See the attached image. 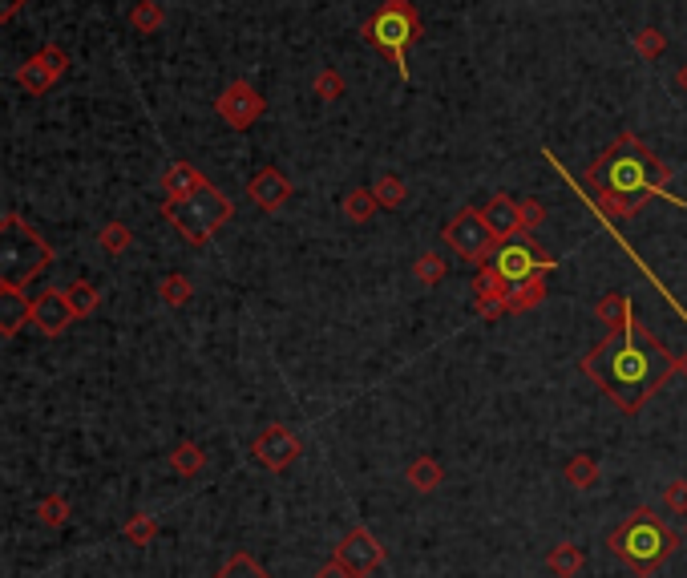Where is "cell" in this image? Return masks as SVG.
Here are the masks:
<instances>
[{"mask_svg": "<svg viewBox=\"0 0 687 578\" xmlns=\"http://www.w3.org/2000/svg\"><path fill=\"white\" fill-rule=\"evenodd\" d=\"M251 453H255V461H259L263 469H271V473H283V469H291V465L300 461L304 445H300V437L291 433L287 425L271 421V425H267V429H259V437L251 441Z\"/></svg>", "mask_w": 687, "mask_h": 578, "instance_id": "10", "label": "cell"}, {"mask_svg": "<svg viewBox=\"0 0 687 578\" xmlns=\"http://www.w3.org/2000/svg\"><path fill=\"white\" fill-rule=\"evenodd\" d=\"M158 296H162V304L182 308V304L194 296V283H190L182 271H170V275H162V279H158Z\"/></svg>", "mask_w": 687, "mask_h": 578, "instance_id": "28", "label": "cell"}, {"mask_svg": "<svg viewBox=\"0 0 687 578\" xmlns=\"http://www.w3.org/2000/svg\"><path fill=\"white\" fill-rule=\"evenodd\" d=\"M554 267H558V259H550V251H542L530 239V231L510 239V243H498V251H494V271L506 283H518V279H526L534 271H554Z\"/></svg>", "mask_w": 687, "mask_h": 578, "instance_id": "8", "label": "cell"}, {"mask_svg": "<svg viewBox=\"0 0 687 578\" xmlns=\"http://www.w3.org/2000/svg\"><path fill=\"white\" fill-rule=\"evenodd\" d=\"M683 534H687V530H683Z\"/></svg>", "mask_w": 687, "mask_h": 578, "instance_id": "43", "label": "cell"}, {"mask_svg": "<svg viewBox=\"0 0 687 578\" xmlns=\"http://www.w3.org/2000/svg\"><path fill=\"white\" fill-rule=\"evenodd\" d=\"M679 372H683V376H687V352H683V356H679Z\"/></svg>", "mask_w": 687, "mask_h": 578, "instance_id": "42", "label": "cell"}, {"mask_svg": "<svg viewBox=\"0 0 687 578\" xmlns=\"http://www.w3.org/2000/svg\"><path fill=\"white\" fill-rule=\"evenodd\" d=\"M607 546L615 550V558H619L631 574L647 578V574H655V570L679 550V534H675L651 506H639V510H631V514L611 530Z\"/></svg>", "mask_w": 687, "mask_h": 578, "instance_id": "3", "label": "cell"}, {"mask_svg": "<svg viewBox=\"0 0 687 578\" xmlns=\"http://www.w3.org/2000/svg\"><path fill=\"white\" fill-rule=\"evenodd\" d=\"M340 211H344L348 223L364 227V223H372V215L380 211V199H376L372 186H352L348 195H344V203H340Z\"/></svg>", "mask_w": 687, "mask_h": 578, "instance_id": "20", "label": "cell"}, {"mask_svg": "<svg viewBox=\"0 0 687 578\" xmlns=\"http://www.w3.org/2000/svg\"><path fill=\"white\" fill-rule=\"evenodd\" d=\"M506 296H510V283L494 271V263L473 275V308H477V316L498 320L506 312Z\"/></svg>", "mask_w": 687, "mask_h": 578, "instance_id": "14", "label": "cell"}, {"mask_svg": "<svg viewBox=\"0 0 687 578\" xmlns=\"http://www.w3.org/2000/svg\"><path fill=\"white\" fill-rule=\"evenodd\" d=\"M441 243H445L457 259H465V263H485V259H494V251H498V239H494V231H489L485 215L473 211V207L457 211V215L441 227Z\"/></svg>", "mask_w": 687, "mask_h": 578, "instance_id": "7", "label": "cell"}, {"mask_svg": "<svg viewBox=\"0 0 687 578\" xmlns=\"http://www.w3.org/2000/svg\"><path fill=\"white\" fill-rule=\"evenodd\" d=\"M413 275H417L421 287H437V283L445 279V259H441L437 251H425V255L413 263Z\"/></svg>", "mask_w": 687, "mask_h": 578, "instance_id": "33", "label": "cell"}, {"mask_svg": "<svg viewBox=\"0 0 687 578\" xmlns=\"http://www.w3.org/2000/svg\"><path fill=\"white\" fill-rule=\"evenodd\" d=\"M199 186H207V174L194 166V162H170L166 174H162V199L174 203V199H186L194 195Z\"/></svg>", "mask_w": 687, "mask_h": 578, "instance_id": "18", "label": "cell"}, {"mask_svg": "<svg viewBox=\"0 0 687 578\" xmlns=\"http://www.w3.org/2000/svg\"><path fill=\"white\" fill-rule=\"evenodd\" d=\"M162 25H166L162 0H138V5L130 9V29L134 33H158Z\"/></svg>", "mask_w": 687, "mask_h": 578, "instance_id": "25", "label": "cell"}, {"mask_svg": "<svg viewBox=\"0 0 687 578\" xmlns=\"http://www.w3.org/2000/svg\"><path fill=\"white\" fill-rule=\"evenodd\" d=\"M247 199L259 207V211H279L287 199H291V178L275 166H263L251 182H247Z\"/></svg>", "mask_w": 687, "mask_h": 578, "instance_id": "15", "label": "cell"}, {"mask_svg": "<svg viewBox=\"0 0 687 578\" xmlns=\"http://www.w3.org/2000/svg\"><path fill=\"white\" fill-rule=\"evenodd\" d=\"M65 296H69V304H73V312H77V320L81 316H93L97 308H102V292L89 283V279H73L69 287H65Z\"/></svg>", "mask_w": 687, "mask_h": 578, "instance_id": "27", "label": "cell"}, {"mask_svg": "<svg viewBox=\"0 0 687 578\" xmlns=\"http://www.w3.org/2000/svg\"><path fill=\"white\" fill-rule=\"evenodd\" d=\"M122 534H126L134 546H150V542L158 538V518H150V514H134V518L122 526Z\"/></svg>", "mask_w": 687, "mask_h": 578, "instance_id": "35", "label": "cell"}, {"mask_svg": "<svg viewBox=\"0 0 687 578\" xmlns=\"http://www.w3.org/2000/svg\"><path fill=\"white\" fill-rule=\"evenodd\" d=\"M679 89H683V93H687V65H683V69H679Z\"/></svg>", "mask_w": 687, "mask_h": 578, "instance_id": "41", "label": "cell"}, {"mask_svg": "<svg viewBox=\"0 0 687 578\" xmlns=\"http://www.w3.org/2000/svg\"><path fill=\"white\" fill-rule=\"evenodd\" d=\"M663 510L671 518H687V477H675L663 486Z\"/></svg>", "mask_w": 687, "mask_h": 578, "instance_id": "37", "label": "cell"}, {"mask_svg": "<svg viewBox=\"0 0 687 578\" xmlns=\"http://www.w3.org/2000/svg\"><path fill=\"white\" fill-rule=\"evenodd\" d=\"M522 223H526V231L542 227V223H546V207H542L538 199H522Z\"/></svg>", "mask_w": 687, "mask_h": 578, "instance_id": "38", "label": "cell"}, {"mask_svg": "<svg viewBox=\"0 0 687 578\" xmlns=\"http://www.w3.org/2000/svg\"><path fill=\"white\" fill-rule=\"evenodd\" d=\"M405 481L417 490V494H433L441 481H445V469H441V461L437 457H429V453H421L409 469H405Z\"/></svg>", "mask_w": 687, "mask_h": 578, "instance_id": "21", "label": "cell"}, {"mask_svg": "<svg viewBox=\"0 0 687 578\" xmlns=\"http://www.w3.org/2000/svg\"><path fill=\"white\" fill-rule=\"evenodd\" d=\"M336 558H340L356 578H368V574H376V570H380V562H384V546L372 538V530L352 526V530L336 542Z\"/></svg>", "mask_w": 687, "mask_h": 578, "instance_id": "12", "label": "cell"}, {"mask_svg": "<svg viewBox=\"0 0 687 578\" xmlns=\"http://www.w3.org/2000/svg\"><path fill=\"white\" fill-rule=\"evenodd\" d=\"M586 182H591L599 207L615 219H635L651 199H667L675 207H687L683 199L667 195L671 166L655 150H647L635 134H619L591 166H586Z\"/></svg>", "mask_w": 687, "mask_h": 578, "instance_id": "2", "label": "cell"}, {"mask_svg": "<svg viewBox=\"0 0 687 578\" xmlns=\"http://www.w3.org/2000/svg\"><path fill=\"white\" fill-rule=\"evenodd\" d=\"M25 324H33V300L21 287H0V340H13Z\"/></svg>", "mask_w": 687, "mask_h": 578, "instance_id": "17", "label": "cell"}, {"mask_svg": "<svg viewBox=\"0 0 687 578\" xmlns=\"http://www.w3.org/2000/svg\"><path fill=\"white\" fill-rule=\"evenodd\" d=\"M97 243H102V251L106 255H122V251H130V243H134V231L126 227V223H106L102 231H97Z\"/></svg>", "mask_w": 687, "mask_h": 578, "instance_id": "32", "label": "cell"}, {"mask_svg": "<svg viewBox=\"0 0 687 578\" xmlns=\"http://www.w3.org/2000/svg\"><path fill=\"white\" fill-rule=\"evenodd\" d=\"M73 320H77V312H73V304H69V296L61 292V287H49V292H41L33 300V324H37L41 336H65V328Z\"/></svg>", "mask_w": 687, "mask_h": 578, "instance_id": "13", "label": "cell"}, {"mask_svg": "<svg viewBox=\"0 0 687 578\" xmlns=\"http://www.w3.org/2000/svg\"><path fill=\"white\" fill-rule=\"evenodd\" d=\"M215 578H271V574H267V566H259L247 550H235V554L219 566V574H215Z\"/></svg>", "mask_w": 687, "mask_h": 578, "instance_id": "29", "label": "cell"}, {"mask_svg": "<svg viewBox=\"0 0 687 578\" xmlns=\"http://www.w3.org/2000/svg\"><path fill=\"white\" fill-rule=\"evenodd\" d=\"M372 190H376L380 207H388V211H397V207H405V203H409V186H405V178H401V174H380V178L372 182Z\"/></svg>", "mask_w": 687, "mask_h": 578, "instance_id": "26", "label": "cell"}, {"mask_svg": "<svg viewBox=\"0 0 687 578\" xmlns=\"http://www.w3.org/2000/svg\"><path fill=\"white\" fill-rule=\"evenodd\" d=\"M53 263L49 243L17 215L9 211L0 219V283L5 287H29L37 275H45Z\"/></svg>", "mask_w": 687, "mask_h": 578, "instance_id": "4", "label": "cell"}, {"mask_svg": "<svg viewBox=\"0 0 687 578\" xmlns=\"http://www.w3.org/2000/svg\"><path fill=\"white\" fill-rule=\"evenodd\" d=\"M21 5H25V0H0V21H13L21 13Z\"/></svg>", "mask_w": 687, "mask_h": 578, "instance_id": "40", "label": "cell"}, {"mask_svg": "<svg viewBox=\"0 0 687 578\" xmlns=\"http://www.w3.org/2000/svg\"><path fill=\"white\" fill-rule=\"evenodd\" d=\"M312 578H356V574H352V570H348L340 558H332V562H324V566H320Z\"/></svg>", "mask_w": 687, "mask_h": 578, "instance_id": "39", "label": "cell"}, {"mask_svg": "<svg viewBox=\"0 0 687 578\" xmlns=\"http://www.w3.org/2000/svg\"><path fill=\"white\" fill-rule=\"evenodd\" d=\"M635 53L643 57V61H659L663 53H667V33L663 29H655V25H647V29H639L635 33Z\"/></svg>", "mask_w": 687, "mask_h": 578, "instance_id": "31", "label": "cell"}, {"mask_svg": "<svg viewBox=\"0 0 687 578\" xmlns=\"http://www.w3.org/2000/svg\"><path fill=\"white\" fill-rule=\"evenodd\" d=\"M360 37L376 53H384L392 65H397V73L409 81V45L421 37V17L409 0H384V5L364 21Z\"/></svg>", "mask_w": 687, "mask_h": 578, "instance_id": "6", "label": "cell"}, {"mask_svg": "<svg viewBox=\"0 0 687 578\" xmlns=\"http://www.w3.org/2000/svg\"><path fill=\"white\" fill-rule=\"evenodd\" d=\"M595 316H599V324H607V328L623 324V320L631 316V296H627V292H607V296L599 300Z\"/></svg>", "mask_w": 687, "mask_h": 578, "instance_id": "30", "label": "cell"}, {"mask_svg": "<svg viewBox=\"0 0 687 578\" xmlns=\"http://www.w3.org/2000/svg\"><path fill=\"white\" fill-rule=\"evenodd\" d=\"M215 114L231 126V130H251L263 114H267V102H263V93L251 85V81H231L219 98H215Z\"/></svg>", "mask_w": 687, "mask_h": 578, "instance_id": "9", "label": "cell"}, {"mask_svg": "<svg viewBox=\"0 0 687 578\" xmlns=\"http://www.w3.org/2000/svg\"><path fill=\"white\" fill-rule=\"evenodd\" d=\"M65 69H69V53H65L61 45H45L41 53H33V57L17 69V85H21L25 93H33V98H41V93L53 89V81H57Z\"/></svg>", "mask_w": 687, "mask_h": 578, "instance_id": "11", "label": "cell"}, {"mask_svg": "<svg viewBox=\"0 0 687 578\" xmlns=\"http://www.w3.org/2000/svg\"><path fill=\"white\" fill-rule=\"evenodd\" d=\"M550 275H554V271H534V275L510 283L506 312H530V308H538V304L546 300V279H550Z\"/></svg>", "mask_w": 687, "mask_h": 578, "instance_id": "19", "label": "cell"}, {"mask_svg": "<svg viewBox=\"0 0 687 578\" xmlns=\"http://www.w3.org/2000/svg\"><path fill=\"white\" fill-rule=\"evenodd\" d=\"M170 469H174L178 477H199V473L207 469V449H203L199 441H182V445H174Z\"/></svg>", "mask_w": 687, "mask_h": 578, "instance_id": "23", "label": "cell"}, {"mask_svg": "<svg viewBox=\"0 0 687 578\" xmlns=\"http://www.w3.org/2000/svg\"><path fill=\"white\" fill-rule=\"evenodd\" d=\"M485 223H489V231H494V239L498 243H510V239H518V235H526V223H522V203H514L510 195H494L485 203Z\"/></svg>", "mask_w": 687, "mask_h": 578, "instance_id": "16", "label": "cell"}, {"mask_svg": "<svg viewBox=\"0 0 687 578\" xmlns=\"http://www.w3.org/2000/svg\"><path fill=\"white\" fill-rule=\"evenodd\" d=\"M312 93H316V98H324V102H340L344 98V77L336 69H320L312 77Z\"/></svg>", "mask_w": 687, "mask_h": 578, "instance_id": "36", "label": "cell"}, {"mask_svg": "<svg viewBox=\"0 0 687 578\" xmlns=\"http://www.w3.org/2000/svg\"><path fill=\"white\" fill-rule=\"evenodd\" d=\"M562 477H566V486H574V490H595L599 486V461H595V453H574L566 461Z\"/></svg>", "mask_w": 687, "mask_h": 578, "instance_id": "22", "label": "cell"}, {"mask_svg": "<svg viewBox=\"0 0 687 578\" xmlns=\"http://www.w3.org/2000/svg\"><path fill=\"white\" fill-rule=\"evenodd\" d=\"M162 215H166L170 227H178V235H182L186 243L203 247V243H211V239L219 235V227H227V223L235 219V203L223 195L219 186L207 182V186L194 190V195L166 203Z\"/></svg>", "mask_w": 687, "mask_h": 578, "instance_id": "5", "label": "cell"}, {"mask_svg": "<svg viewBox=\"0 0 687 578\" xmlns=\"http://www.w3.org/2000/svg\"><path fill=\"white\" fill-rule=\"evenodd\" d=\"M582 562H586V554H582V546H574V542H558V546L546 554V570H550L554 578H574V574L582 570Z\"/></svg>", "mask_w": 687, "mask_h": 578, "instance_id": "24", "label": "cell"}, {"mask_svg": "<svg viewBox=\"0 0 687 578\" xmlns=\"http://www.w3.org/2000/svg\"><path fill=\"white\" fill-rule=\"evenodd\" d=\"M582 372L595 380V389L607 401H615L619 413L635 417L679 372V356L631 312L623 324L607 328V336L582 356Z\"/></svg>", "mask_w": 687, "mask_h": 578, "instance_id": "1", "label": "cell"}, {"mask_svg": "<svg viewBox=\"0 0 687 578\" xmlns=\"http://www.w3.org/2000/svg\"><path fill=\"white\" fill-rule=\"evenodd\" d=\"M37 518H41L49 530H61V526L69 522V502H65L61 494H49V498L37 502Z\"/></svg>", "mask_w": 687, "mask_h": 578, "instance_id": "34", "label": "cell"}]
</instances>
